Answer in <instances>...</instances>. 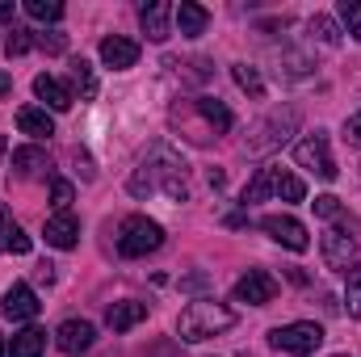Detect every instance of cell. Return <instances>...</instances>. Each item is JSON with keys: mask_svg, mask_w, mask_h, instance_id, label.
Returning a JSON list of instances; mask_svg holds the SVG:
<instances>
[{"mask_svg": "<svg viewBox=\"0 0 361 357\" xmlns=\"http://www.w3.org/2000/svg\"><path fill=\"white\" fill-rule=\"evenodd\" d=\"M130 193L135 198H147V193H169L173 202H185L189 198V181H185V160L169 143H160L130 177Z\"/></svg>", "mask_w": 361, "mask_h": 357, "instance_id": "6da1fadb", "label": "cell"}, {"mask_svg": "<svg viewBox=\"0 0 361 357\" xmlns=\"http://www.w3.org/2000/svg\"><path fill=\"white\" fill-rule=\"evenodd\" d=\"M231 324H235V315H231L223 303H214V298H197V303H189V307L180 311L177 332H180V341L197 345V341H210V337L227 332Z\"/></svg>", "mask_w": 361, "mask_h": 357, "instance_id": "7a4b0ae2", "label": "cell"}, {"mask_svg": "<svg viewBox=\"0 0 361 357\" xmlns=\"http://www.w3.org/2000/svg\"><path fill=\"white\" fill-rule=\"evenodd\" d=\"M160 244H164V227L156 219H147V214H130L122 223V231H118V253L122 257H147Z\"/></svg>", "mask_w": 361, "mask_h": 357, "instance_id": "3957f363", "label": "cell"}, {"mask_svg": "<svg viewBox=\"0 0 361 357\" xmlns=\"http://www.w3.org/2000/svg\"><path fill=\"white\" fill-rule=\"evenodd\" d=\"M319 341H324V328H319V324H311V320L281 324V328H273V332H269V345H273V349H281V353H290V357L315 353V349H319Z\"/></svg>", "mask_w": 361, "mask_h": 357, "instance_id": "277c9868", "label": "cell"}, {"mask_svg": "<svg viewBox=\"0 0 361 357\" xmlns=\"http://www.w3.org/2000/svg\"><path fill=\"white\" fill-rule=\"evenodd\" d=\"M294 160H298V169H311L319 181H336V160H332V152H328V139L315 131V135H307L298 147H294Z\"/></svg>", "mask_w": 361, "mask_h": 357, "instance_id": "5b68a950", "label": "cell"}, {"mask_svg": "<svg viewBox=\"0 0 361 357\" xmlns=\"http://www.w3.org/2000/svg\"><path fill=\"white\" fill-rule=\"evenodd\" d=\"M261 231L269 236L273 244L290 248V253H307V248H311L307 227H302L298 219H290V214H269V219H261Z\"/></svg>", "mask_w": 361, "mask_h": 357, "instance_id": "8992f818", "label": "cell"}, {"mask_svg": "<svg viewBox=\"0 0 361 357\" xmlns=\"http://www.w3.org/2000/svg\"><path fill=\"white\" fill-rule=\"evenodd\" d=\"M277 298V277L265 269H248L240 282H235V303H248V307H265Z\"/></svg>", "mask_w": 361, "mask_h": 357, "instance_id": "52a82bcc", "label": "cell"}, {"mask_svg": "<svg viewBox=\"0 0 361 357\" xmlns=\"http://www.w3.org/2000/svg\"><path fill=\"white\" fill-rule=\"evenodd\" d=\"M101 63L114 68V72H126L139 63V42L135 38H122V34H109L101 38Z\"/></svg>", "mask_w": 361, "mask_h": 357, "instance_id": "ba28073f", "label": "cell"}, {"mask_svg": "<svg viewBox=\"0 0 361 357\" xmlns=\"http://www.w3.org/2000/svg\"><path fill=\"white\" fill-rule=\"evenodd\" d=\"M0 311L17 324V320H34L38 311H42V303H38V294L25 286V282H13L8 290H4V303H0Z\"/></svg>", "mask_w": 361, "mask_h": 357, "instance_id": "9c48e42d", "label": "cell"}, {"mask_svg": "<svg viewBox=\"0 0 361 357\" xmlns=\"http://www.w3.org/2000/svg\"><path fill=\"white\" fill-rule=\"evenodd\" d=\"M92 341H97V328H92L89 320H68L55 332V345L63 353H85V349H92Z\"/></svg>", "mask_w": 361, "mask_h": 357, "instance_id": "30bf717a", "label": "cell"}, {"mask_svg": "<svg viewBox=\"0 0 361 357\" xmlns=\"http://www.w3.org/2000/svg\"><path fill=\"white\" fill-rule=\"evenodd\" d=\"M169 17H173V4L169 0H147L139 8V25H143V34L152 42H164L169 38Z\"/></svg>", "mask_w": 361, "mask_h": 357, "instance_id": "8fae6325", "label": "cell"}, {"mask_svg": "<svg viewBox=\"0 0 361 357\" xmlns=\"http://www.w3.org/2000/svg\"><path fill=\"white\" fill-rule=\"evenodd\" d=\"M42 236H47V244L51 248H76V240H80V223H76V214H51L47 219V227H42Z\"/></svg>", "mask_w": 361, "mask_h": 357, "instance_id": "7c38bea8", "label": "cell"}, {"mask_svg": "<svg viewBox=\"0 0 361 357\" xmlns=\"http://www.w3.org/2000/svg\"><path fill=\"white\" fill-rule=\"evenodd\" d=\"M147 320V303H135V298H122V303H114L109 311H105V324L114 328V332H130L135 324H143Z\"/></svg>", "mask_w": 361, "mask_h": 357, "instance_id": "4fadbf2b", "label": "cell"}, {"mask_svg": "<svg viewBox=\"0 0 361 357\" xmlns=\"http://www.w3.org/2000/svg\"><path fill=\"white\" fill-rule=\"evenodd\" d=\"M34 92H38V101H47L55 114H68V109H72V101H76L68 85H59V80H55V76H47V72H42V76H34Z\"/></svg>", "mask_w": 361, "mask_h": 357, "instance_id": "5bb4252c", "label": "cell"}, {"mask_svg": "<svg viewBox=\"0 0 361 357\" xmlns=\"http://www.w3.org/2000/svg\"><path fill=\"white\" fill-rule=\"evenodd\" d=\"M353 248H357L353 236L328 231V236H324V261H328V269H341V273H345V269L353 265Z\"/></svg>", "mask_w": 361, "mask_h": 357, "instance_id": "9a60e30c", "label": "cell"}, {"mask_svg": "<svg viewBox=\"0 0 361 357\" xmlns=\"http://www.w3.org/2000/svg\"><path fill=\"white\" fill-rule=\"evenodd\" d=\"M173 17H177V25H180L185 38H202L206 25H210V13H206L202 4H193V0H180L177 8H173Z\"/></svg>", "mask_w": 361, "mask_h": 357, "instance_id": "2e32d148", "label": "cell"}, {"mask_svg": "<svg viewBox=\"0 0 361 357\" xmlns=\"http://www.w3.org/2000/svg\"><path fill=\"white\" fill-rule=\"evenodd\" d=\"M17 126H21V135H30V139H51V135H55L51 114H47V109H38V105L17 109Z\"/></svg>", "mask_w": 361, "mask_h": 357, "instance_id": "e0dca14e", "label": "cell"}, {"mask_svg": "<svg viewBox=\"0 0 361 357\" xmlns=\"http://www.w3.org/2000/svg\"><path fill=\"white\" fill-rule=\"evenodd\" d=\"M42 349H47V332L42 328H21L8 345V357H42Z\"/></svg>", "mask_w": 361, "mask_h": 357, "instance_id": "ac0fdd59", "label": "cell"}, {"mask_svg": "<svg viewBox=\"0 0 361 357\" xmlns=\"http://www.w3.org/2000/svg\"><path fill=\"white\" fill-rule=\"evenodd\" d=\"M13 169H17V177H38L47 169V152L42 147H17L13 152Z\"/></svg>", "mask_w": 361, "mask_h": 357, "instance_id": "d6986e66", "label": "cell"}, {"mask_svg": "<svg viewBox=\"0 0 361 357\" xmlns=\"http://www.w3.org/2000/svg\"><path fill=\"white\" fill-rule=\"evenodd\" d=\"M273 193H277L281 202H302V198H307V185L294 177V173H286V169L273 164Z\"/></svg>", "mask_w": 361, "mask_h": 357, "instance_id": "ffe728a7", "label": "cell"}, {"mask_svg": "<svg viewBox=\"0 0 361 357\" xmlns=\"http://www.w3.org/2000/svg\"><path fill=\"white\" fill-rule=\"evenodd\" d=\"M197 114L214 126V131H231V109L223 105V101H214V97H202L197 101Z\"/></svg>", "mask_w": 361, "mask_h": 357, "instance_id": "44dd1931", "label": "cell"}, {"mask_svg": "<svg viewBox=\"0 0 361 357\" xmlns=\"http://www.w3.org/2000/svg\"><path fill=\"white\" fill-rule=\"evenodd\" d=\"M72 80H76V89H80V97H85V101H92V97H97V76H92V63H89V59H72Z\"/></svg>", "mask_w": 361, "mask_h": 357, "instance_id": "7402d4cb", "label": "cell"}, {"mask_svg": "<svg viewBox=\"0 0 361 357\" xmlns=\"http://www.w3.org/2000/svg\"><path fill=\"white\" fill-rule=\"evenodd\" d=\"M345 298H349V315L361 320V265L345 269Z\"/></svg>", "mask_w": 361, "mask_h": 357, "instance_id": "603a6c76", "label": "cell"}, {"mask_svg": "<svg viewBox=\"0 0 361 357\" xmlns=\"http://www.w3.org/2000/svg\"><path fill=\"white\" fill-rule=\"evenodd\" d=\"M269 193H273V164H269V169H257L252 185L244 189V202L252 206V202H261V198H269Z\"/></svg>", "mask_w": 361, "mask_h": 357, "instance_id": "cb8c5ba5", "label": "cell"}, {"mask_svg": "<svg viewBox=\"0 0 361 357\" xmlns=\"http://www.w3.org/2000/svg\"><path fill=\"white\" fill-rule=\"evenodd\" d=\"M34 42H38V38H34V30L13 25V30H8V38H4V51H8V59H17V55H25Z\"/></svg>", "mask_w": 361, "mask_h": 357, "instance_id": "d4e9b609", "label": "cell"}, {"mask_svg": "<svg viewBox=\"0 0 361 357\" xmlns=\"http://www.w3.org/2000/svg\"><path fill=\"white\" fill-rule=\"evenodd\" d=\"M231 76H235V85H240V89L252 92V97H261V92H265V80H261V76H257V68H248V63H235V68H231Z\"/></svg>", "mask_w": 361, "mask_h": 357, "instance_id": "484cf974", "label": "cell"}, {"mask_svg": "<svg viewBox=\"0 0 361 357\" xmlns=\"http://www.w3.org/2000/svg\"><path fill=\"white\" fill-rule=\"evenodd\" d=\"M25 13L34 21H59L63 17V4L59 0H25Z\"/></svg>", "mask_w": 361, "mask_h": 357, "instance_id": "4316f807", "label": "cell"}, {"mask_svg": "<svg viewBox=\"0 0 361 357\" xmlns=\"http://www.w3.org/2000/svg\"><path fill=\"white\" fill-rule=\"evenodd\" d=\"M336 13H341L345 30H349V34L361 42V0H341V8H336Z\"/></svg>", "mask_w": 361, "mask_h": 357, "instance_id": "83f0119b", "label": "cell"}, {"mask_svg": "<svg viewBox=\"0 0 361 357\" xmlns=\"http://www.w3.org/2000/svg\"><path fill=\"white\" fill-rule=\"evenodd\" d=\"M72 198H76V189H72V181H55V185H51V206H55V214H68V206H72Z\"/></svg>", "mask_w": 361, "mask_h": 357, "instance_id": "f1b7e54d", "label": "cell"}, {"mask_svg": "<svg viewBox=\"0 0 361 357\" xmlns=\"http://www.w3.org/2000/svg\"><path fill=\"white\" fill-rule=\"evenodd\" d=\"M311 34H315L319 42H328V47H336V42H341V34H336L332 17H315V21H311Z\"/></svg>", "mask_w": 361, "mask_h": 357, "instance_id": "f546056e", "label": "cell"}, {"mask_svg": "<svg viewBox=\"0 0 361 357\" xmlns=\"http://www.w3.org/2000/svg\"><path fill=\"white\" fill-rule=\"evenodd\" d=\"M311 206H315V214H319V219H345V210H341V198H332V193L315 198Z\"/></svg>", "mask_w": 361, "mask_h": 357, "instance_id": "4dcf8cb0", "label": "cell"}, {"mask_svg": "<svg viewBox=\"0 0 361 357\" xmlns=\"http://www.w3.org/2000/svg\"><path fill=\"white\" fill-rule=\"evenodd\" d=\"M13 231H17L13 214H0V253H8V240H13Z\"/></svg>", "mask_w": 361, "mask_h": 357, "instance_id": "1f68e13d", "label": "cell"}, {"mask_svg": "<svg viewBox=\"0 0 361 357\" xmlns=\"http://www.w3.org/2000/svg\"><path fill=\"white\" fill-rule=\"evenodd\" d=\"M345 135H349V143H357L361 147V109L349 118V126H345Z\"/></svg>", "mask_w": 361, "mask_h": 357, "instance_id": "d6a6232c", "label": "cell"}, {"mask_svg": "<svg viewBox=\"0 0 361 357\" xmlns=\"http://www.w3.org/2000/svg\"><path fill=\"white\" fill-rule=\"evenodd\" d=\"M13 89V80H8V76H4V72H0V97H4V92Z\"/></svg>", "mask_w": 361, "mask_h": 357, "instance_id": "836d02e7", "label": "cell"}, {"mask_svg": "<svg viewBox=\"0 0 361 357\" xmlns=\"http://www.w3.org/2000/svg\"><path fill=\"white\" fill-rule=\"evenodd\" d=\"M0 17H13V4L8 0H0Z\"/></svg>", "mask_w": 361, "mask_h": 357, "instance_id": "e575fe53", "label": "cell"}, {"mask_svg": "<svg viewBox=\"0 0 361 357\" xmlns=\"http://www.w3.org/2000/svg\"><path fill=\"white\" fill-rule=\"evenodd\" d=\"M0 357H8V345H4V341H0Z\"/></svg>", "mask_w": 361, "mask_h": 357, "instance_id": "d590c367", "label": "cell"}, {"mask_svg": "<svg viewBox=\"0 0 361 357\" xmlns=\"http://www.w3.org/2000/svg\"><path fill=\"white\" fill-rule=\"evenodd\" d=\"M0 156H4V135H0Z\"/></svg>", "mask_w": 361, "mask_h": 357, "instance_id": "8d00e7d4", "label": "cell"}, {"mask_svg": "<svg viewBox=\"0 0 361 357\" xmlns=\"http://www.w3.org/2000/svg\"><path fill=\"white\" fill-rule=\"evenodd\" d=\"M332 357H349V353H332Z\"/></svg>", "mask_w": 361, "mask_h": 357, "instance_id": "74e56055", "label": "cell"}]
</instances>
